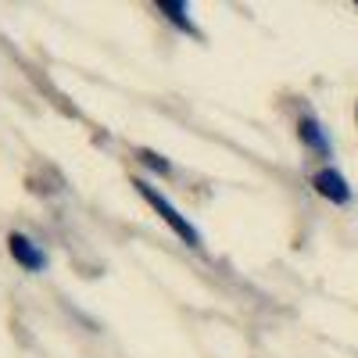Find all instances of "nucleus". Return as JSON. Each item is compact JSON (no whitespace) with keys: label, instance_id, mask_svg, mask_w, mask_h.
Segmentation results:
<instances>
[{"label":"nucleus","instance_id":"nucleus-1","mask_svg":"<svg viewBox=\"0 0 358 358\" xmlns=\"http://www.w3.org/2000/svg\"><path fill=\"white\" fill-rule=\"evenodd\" d=\"M133 187H136V194H140V197H143V201L151 204L155 212H158V215H162V219L172 226V233L179 236V241H183V244H190V248H201V233L194 229V222H187L183 215H179L176 208H172V204H169V201H165V197H162V194H158L151 183H143V179H136Z\"/></svg>","mask_w":358,"mask_h":358},{"label":"nucleus","instance_id":"nucleus-2","mask_svg":"<svg viewBox=\"0 0 358 358\" xmlns=\"http://www.w3.org/2000/svg\"><path fill=\"white\" fill-rule=\"evenodd\" d=\"M8 248H11V258L22 265V268H29V273H40V268L47 265V255L29 241V236H22V233H11L8 236Z\"/></svg>","mask_w":358,"mask_h":358},{"label":"nucleus","instance_id":"nucleus-3","mask_svg":"<svg viewBox=\"0 0 358 358\" xmlns=\"http://www.w3.org/2000/svg\"><path fill=\"white\" fill-rule=\"evenodd\" d=\"M312 187H315L326 201H334V204H344V201L351 197V190H348V183H344V176H341L337 169H319L315 179H312Z\"/></svg>","mask_w":358,"mask_h":358},{"label":"nucleus","instance_id":"nucleus-4","mask_svg":"<svg viewBox=\"0 0 358 358\" xmlns=\"http://www.w3.org/2000/svg\"><path fill=\"white\" fill-rule=\"evenodd\" d=\"M301 140L308 143V147H315V151H330V147H326V136L319 133V122H312V118H305V122H301Z\"/></svg>","mask_w":358,"mask_h":358},{"label":"nucleus","instance_id":"nucleus-5","mask_svg":"<svg viewBox=\"0 0 358 358\" xmlns=\"http://www.w3.org/2000/svg\"><path fill=\"white\" fill-rule=\"evenodd\" d=\"M158 8H162V11H165V15H169V18L176 22V25H183L187 33H194V25L187 22V8H183V4H176V0H162Z\"/></svg>","mask_w":358,"mask_h":358},{"label":"nucleus","instance_id":"nucleus-6","mask_svg":"<svg viewBox=\"0 0 358 358\" xmlns=\"http://www.w3.org/2000/svg\"><path fill=\"white\" fill-rule=\"evenodd\" d=\"M140 158H143L147 165H151V169H158V172H169V162H162L155 151H140Z\"/></svg>","mask_w":358,"mask_h":358}]
</instances>
